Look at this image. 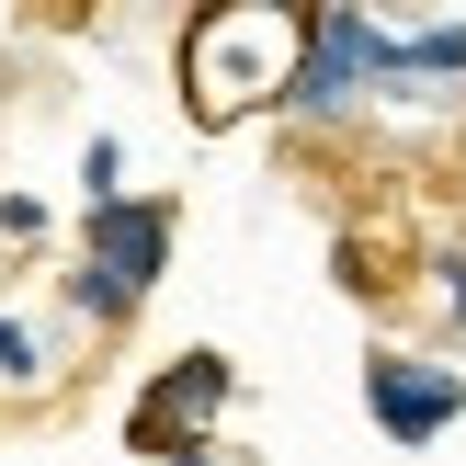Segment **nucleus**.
Segmentation results:
<instances>
[{
    "label": "nucleus",
    "mask_w": 466,
    "mask_h": 466,
    "mask_svg": "<svg viewBox=\"0 0 466 466\" xmlns=\"http://www.w3.org/2000/svg\"><path fill=\"white\" fill-rule=\"evenodd\" d=\"M296 68H308V12H285V0H217L182 35V103H194V126H239V114L285 103Z\"/></svg>",
    "instance_id": "1"
},
{
    "label": "nucleus",
    "mask_w": 466,
    "mask_h": 466,
    "mask_svg": "<svg viewBox=\"0 0 466 466\" xmlns=\"http://www.w3.org/2000/svg\"><path fill=\"white\" fill-rule=\"evenodd\" d=\"M159 250H171V205H126L114 194L103 217H91V262L68 273V296H80L91 319H126L137 296L159 285Z\"/></svg>",
    "instance_id": "2"
},
{
    "label": "nucleus",
    "mask_w": 466,
    "mask_h": 466,
    "mask_svg": "<svg viewBox=\"0 0 466 466\" xmlns=\"http://www.w3.org/2000/svg\"><path fill=\"white\" fill-rule=\"evenodd\" d=\"M364 80H376V23L364 12H308V68H296L285 103L296 114H353Z\"/></svg>",
    "instance_id": "3"
},
{
    "label": "nucleus",
    "mask_w": 466,
    "mask_h": 466,
    "mask_svg": "<svg viewBox=\"0 0 466 466\" xmlns=\"http://www.w3.org/2000/svg\"><path fill=\"white\" fill-rule=\"evenodd\" d=\"M364 399H376V421L399 432V444H432V432L466 410V376H444V364H410V353H376V364H364Z\"/></svg>",
    "instance_id": "4"
},
{
    "label": "nucleus",
    "mask_w": 466,
    "mask_h": 466,
    "mask_svg": "<svg viewBox=\"0 0 466 466\" xmlns=\"http://www.w3.org/2000/svg\"><path fill=\"white\" fill-rule=\"evenodd\" d=\"M217 399H228V364H217V353L171 364V376L137 399V444H148V455H194V444H205V410H217Z\"/></svg>",
    "instance_id": "5"
},
{
    "label": "nucleus",
    "mask_w": 466,
    "mask_h": 466,
    "mask_svg": "<svg viewBox=\"0 0 466 466\" xmlns=\"http://www.w3.org/2000/svg\"><path fill=\"white\" fill-rule=\"evenodd\" d=\"M46 387V364H35V330H23V319H0V387Z\"/></svg>",
    "instance_id": "6"
}]
</instances>
